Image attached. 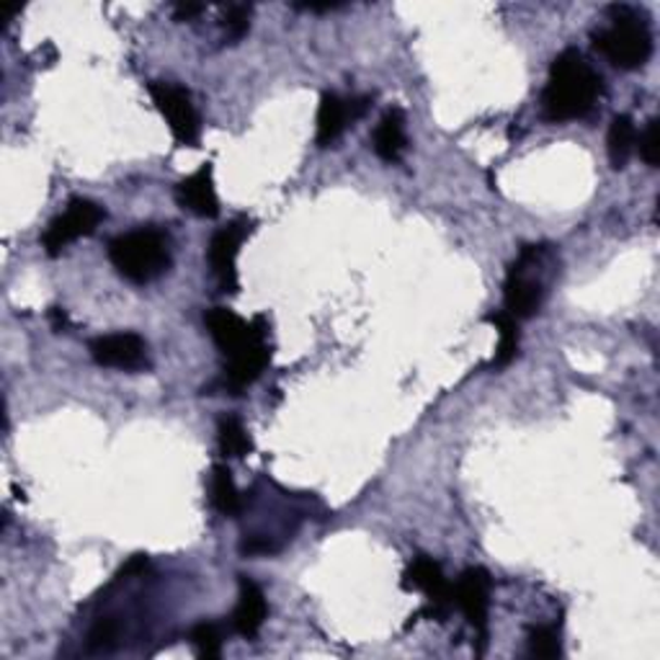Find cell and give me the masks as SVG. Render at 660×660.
Here are the masks:
<instances>
[{
	"mask_svg": "<svg viewBox=\"0 0 660 660\" xmlns=\"http://www.w3.org/2000/svg\"><path fill=\"white\" fill-rule=\"evenodd\" d=\"M204 326L210 330L212 341L217 343V348L225 356L236 354L243 343L251 339L253 322H245L240 315L232 313L227 307H212L204 313Z\"/></svg>",
	"mask_w": 660,
	"mask_h": 660,
	"instance_id": "14",
	"label": "cell"
},
{
	"mask_svg": "<svg viewBox=\"0 0 660 660\" xmlns=\"http://www.w3.org/2000/svg\"><path fill=\"white\" fill-rule=\"evenodd\" d=\"M202 11H204V5H199V3H178L174 9V16H176V21H191V18H196Z\"/></svg>",
	"mask_w": 660,
	"mask_h": 660,
	"instance_id": "27",
	"label": "cell"
},
{
	"mask_svg": "<svg viewBox=\"0 0 660 660\" xmlns=\"http://www.w3.org/2000/svg\"><path fill=\"white\" fill-rule=\"evenodd\" d=\"M294 9H300V11H309V13H326V11H335V9H341V3H297L294 5Z\"/></svg>",
	"mask_w": 660,
	"mask_h": 660,
	"instance_id": "29",
	"label": "cell"
},
{
	"mask_svg": "<svg viewBox=\"0 0 660 660\" xmlns=\"http://www.w3.org/2000/svg\"><path fill=\"white\" fill-rule=\"evenodd\" d=\"M217 444L219 452L230 459H243L253 452L251 433L238 416H223L217 423Z\"/></svg>",
	"mask_w": 660,
	"mask_h": 660,
	"instance_id": "18",
	"label": "cell"
},
{
	"mask_svg": "<svg viewBox=\"0 0 660 660\" xmlns=\"http://www.w3.org/2000/svg\"><path fill=\"white\" fill-rule=\"evenodd\" d=\"M248 232H251V227H248L245 219H236V223H230L212 236L210 266L223 292H238V256Z\"/></svg>",
	"mask_w": 660,
	"mask_h": 660,
	"instance_id": "9",
	"label": "cell"
},
{
	"mask_svg": "<svg viewBox=\"0 0 660 660\" xmlns=\"http://www.w3.org/2000/svg\"><path fill=\"white\" fill-rule=\"evenodd\" d=\"M268 614L266 607V596L251 578H240V596H238V607L236 617H232V624L243 637H256L261 627H264Z\"/></svg>",
	"mask_w": 660,
	"mask_h": 660,
	"instance_id": "15",
	"label": "cell"
},
{
	"mask_svg": "<svg viewBox=\"0 0 660 660\" xmlns=\"http://www.w3.org/2000/svg\"><path fill=\"white\" fill-rule=\"evenodd\" d=\"M635 144H637V127L635 122H632V116L627 114L614 116L607 135V150H609V161L617 170L627 165L632 153H635Z\"/></svg>",
	"mask_w": 660,
	"mask_h": 660,
	"instance_id": "17",
	"label": "cell"
},
{
	"mask_svg": "<svg viewBox=\"0 0 660 660\" xmlns=\"http://www.w3.org/2000/svg\"><path fill=\"white\" fill-rule=\"evenodd\" d=\"M491 575L483 568H467L459 581L452 586V598L459 611L472 624L478 637H487V609H491Z\"/></svg>",
	"mask_w": 660,
	"mask_h": 660,
	"instance_id": "8",
	"label": "cell"
},
{
	"mask_svg": "<svg viewBox=\"0 0 660 660\" xmlns=\"http://www.w3.org/2000/svg\"><path fill=\"white\" fill-rule=\"evenodd\" d=\"M91 359L99 367L124 369V371H140L148 367V343L137 333H112L99 335L91 341Z\"/></svg>",
	"mask_w": 660,
	"mask_h": 660,
	"instance_id": "10",
	"label": "cell"
},
{
	"mask_svg": "<svg viewBox=\"0 0 660 660\" xmlns=\"http://www.w3.org/2000/svg\"><path fill=\"white\" fill-rule=\"evenodd\" d=\"M176 202L181 210L191 212V215L215 219L219 215V199L215 191V176H212V165L206 163L196 174L183 178L176 186Z\"/></svg>",
	"mask_w": 660,
	"mask_h": 660,
	"instance_id": "13",
	"label": "cell"
},
{
	"mask_svg": "<svg viewBox=\"0 0 660 660\" xmlns=\"http://www.w3.org/2000/svg\"><path fill=\"white\" fill-rule=\"evenodd\" d=\"M191 645H194L196 656L204 660H215L223 656V635L219 627L212 622H202L191 630Z\"/></svg>",
	"mask_w": 660,
	"mask_h": 660,
	"instance_id": "21",
	"label": "cell"
},
{
	"mask_svg": "<svg viewBox=\"0 0 660 660\" xmlns=\"http://www.w3.org/2000/svg\"><path fill=\"white\" fill-rule=\"evenodd\" d=\"M268 359H271V348H268V328L264 318L253 320V333L236 354L227 356V371H225V384L232 392L245 390L248 384H253L261 377V371L266 369Z\"/></svg>",
	"mask_w": 660,
	"mask_h": 660,
	"instance_id": "7",
	"label": "cell"
},
{
	"mask_svg": "<svg viewBox=\"0 0 660 660\" xmlns=\"http://www.w3.org/2000/svg\"><path fill=\"white\" fill-rule=\"evenodd\" d=\"M487 322H493L495 330H498V351H495L493 356V367L504 369L516 359V354H519V326H516V320L508 313H504V309L487 315Z\"/></svg>",
	"mask_w": 660,
	"mask_h": 660,
	"instance_id": "20",
	"label": "cell"
},
{
	"mask_svg": "<svg viewBox=\"0 0 660 660\" xmlns=\"http://www.w3.org/2000/svg\"><path fill=\"white\" fill-rule=\"evenodd\" d=\"M91 650H106L112 645V639H116V622L114 619H101L99 624L91 630Z\"/></svg>",
	"mask_w": 660,
	"mask_h": 660,
	"instance_id": "25",
	"label": "cell"
},
{
	"mask_svg": "<svg viewBox=\"0 0 660 660\" xmlns=\"http://www.w3.org/2000/svg\"><path fill=\"white\" fill-rule=\"evenodd\" d=\"M109 261H112L116 274L132 284H150V281L163 277L170 266L168 236L155 227L124 232L109 243Z\"/></svg>",
	"mask_w": 660,
	"mask_h": 660,
	"instance_id": "2",
	"label": "cell"
},
{
	"mask_svg": "<svg viewBox=\"0 0 660 660\" xmlns=\"http://www.w3.org/2000/svg\"><path fill=\"white\" fill-rule=\"evenodd\" d=\"M150 96H153L157 112L163 114L165 122H168L176 142L194 148L199 137H202V119H199L196 106L194 101H191L189 91H183L181 86H174V82L155 80L150 82Z\"/></svg>",
	"mask_w": 660,
	"mask_h": 660,
	"instance_id": "5",
	"label": "cell"
},
{
	"mask_svg": "<svg viewBox=\"0 0 660 660\" xmlns=\"http://www.w3.org/2000/svg\"><path fill=\"white\" fill-rule=\"evenodd\" d=\"M639 144V155H643V161L650 165V168H658L660 163V122L658 116H652V119L645 124L643 135L637 137Z\"/></svg>",
	"mask_w": 660,
	"mask_h": 660,
	"instance_id": "23",
	"label": "cell"
},
{
	"mask_svg": "<svg viewBox=\"0 0 660 660\" xmlns=\"http://www.w3.org/2000/svg\"><path fill=\"white\" fill-rule=\"evenodd\" d=\"M144 568H148V555H135L129 557V562L119 570V575L116 578H119V581H129V578L140 575Z\"/></svg>",
	"mask_w": 660,
	"mask_h": 660,
	"instance_id": "26",
	"label": "cell"
},
{
	"mask_svg": "<svg viewBox=\"0 0 660 660\" xmlns=\"http://www.w3.org/2000/svg\"><path fill=\"white\" fill-rule=\"evenodd\" d=\"M375 153L384 163H397L408 150V132H405V114L401 109H390L375 129Z\"/></svg>",
	"mask_w": 660,
	"mask_h": 660,
	"instance_id": "16",
	"label": "cell"
},
{
	"mask_svg": "<svg viewBox=\"0 0 660 660\" xmlns=\"http://www.w3.org/2000/svg\"><path fill=\"white\" fill-rule=\"evenodd\" d=\"M210 498L212 506L225 516H236L240 513V508H243V498H240L236 480H232V474L225 465H217L215 470H212Z\"/></svg>",
	"mask_w": 660,
	"mask_h": 660,
	"instance_id": "19",
	"label": "cell"
},
{
	"mask_svg": "<svg viewBox=\"0 0 660 660\" xmlns=\"http://www.w3.org/2000/svg\"><path fill=\"white\" fill-rule=\"evenodd\" d=\"M403 588L405 591H421V594L429 596L433 614H444V611L454 604L452 583L446 581L442 566H439L436 560H431V557H426V555L416 557V560H412L408 566V570H405Z\"/></svg>",
	"mask_w": 660,
	"mask_h": 660,
	"instance_id": "11",
	"label": "cell"
},
{
	"mask_svg": "<svg viewBox=\"0 0 660 660\" xmlns=\"http://www.w3.org/2000/svg\"><path fill=\"white\" fill-rule=\"evenodd\" d=\"M601 96V75L578 50L560 52L549 67V80L542 93V109L549 122H573L586 116Z\"/></svg>",
	"mask_w": 660,
	"mask_h": 660,
	"instance_id": "1",
	"label": "cell"
},
{
	"mask_svg": "<svg viewBox=\"0 0 660 660\" xmlns=\"http://www.w3.org/2000/svg\"><path fill=\"white\" fill-rule=\"evenodd\" d=\"M545 253L542 245H524L521 248L519 258L513 261L511 268L506 274V284H504V302L506 309L504 313L511 315L513 320H526L540 309L542 300H545V287H542L540 279H534L529 274V268L536 258Z\"/></svg>",
	"mask_w": 660,
	"mask_h": 660,
	"instance_id": "4",
	"label": "cell"
},
{
	"mask_svg": "<svg viewBox=\"0 0 660 660\" xmlns=\"http://www.w3.org/2000/svg\"><path fill=\"white\" fill-rule=\"evenodd\" d=\"M369 109L367 96L359 99H341L339 93H322L318 109V144L328 148L346 132L351 122L361 119Z\"/></svg>",
	"mask_w": 660,
	"mask_h": 660,
	"instance_id": "12",
	"label": "cell"
},
{
	"mask_svg": "<svg viewBox=\"0 0 660 660\" xmlns=\"http://www.w3.org/2000/svg\"><path fill=\"white\" fill-rule=\"evenodd\" d=\"M596 50L619 71H637L652 54L648 21L630 9H611V24L594 37Z\"/></svg>",
	"mask_w": 660,
	"mask_h": 660,
	"instance_id": "3",
	"label": "cell"
},
{
	"mask_svg": "<svg viewBox=\"0 0 660 660\" xmlns=\"http://www.w3.org/2000/svg\"><path fill=\"white\" fill-rule=\"evenodd\" d=\"M103 210L88 199H73L67 210L58 215L47 227L41 245H45L47 256H60L67 245L75 243L78 238L91 236L96 227L101 225Z\"/></svg>",
	"mask_w": 660,
	"mask_h": 660,
	"instance_id": "6",
	"label": "cell"
},
{
	"mask_svg": "<svg viewBox=\"0 0 660 660\" xmlns=\"http://www.w3.org/2000/svg\"><path fill=\"white\" fill-rule=\"evenodd\" d=\"M50 320H52V328H54V330H65V328H67V315L62 313L60 307H52Z\"/></svg>",
	"mask_w": 660,
	"mask_h": 660,
	"instance_id": "30",
	"label": "cell"
},
{
	"mask_svg": "<svg viewBox=\"0 0 660 660\" xmlns=\"http://www.w3.org/2000/svg\"><path fill=\"white\" fill-rule=\"evenodd\" d=\"M223 26L230 39H243L248 29H251V9L248 5H230L223 16Z\"/></svg>",
	"mask_w": 660,
	"mask_h": 660,
	"instance_id": "24",
	"label": "cell"
},
{
	"mask_svg": "<svg viewBox=\"0 0 660 660\" xmlns=\"http://www.w3.org/2000/svg\"><path fill=\"white\" fill-rule=\"evenodd\" d=\"M529 652L534 658H557L560 656V637H557L555 627L540 624V627L529 630Z\"/></svg>",
	"mask_w": 660,
	"mask_h": 660,
	"instance_id": "22",
	"label": "cell"
},
{
	"mask_svg": "<svg viewBox=\"0 0 660 660\" xmlns=\"http://www.w3.org/2000/svg\"><path fill=\"white\" fill-rule=\"evenodd\" d=\"M243 553L245 555H266V553H274V545L268 540H248L243 545Z\"/></svg>",
	"mask_w": 660,
	"mask_h": 660,
	"instance_id": "28",
	"label": "cell"
}]
</instances>
